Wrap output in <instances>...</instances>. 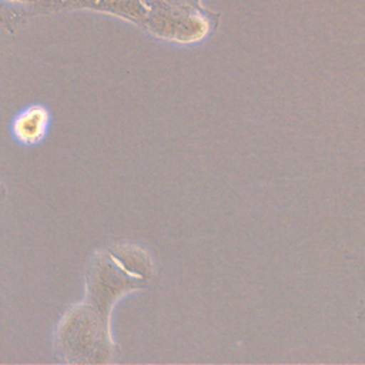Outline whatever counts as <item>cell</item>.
<instances>
[{
	"mask_svg": "<svg viewBox=\"0 0 365 365\" xmlns=\"http://www.w3.org/2000/svg\"><path fill=\"white\" fill-rule=\"evenodd\" d=\"M50 111L43 104H31L16 114L10 131L13 138L26 147L41 143L50 127Z\"/></svg>",
	"mask_w": 365,
	"mask_h": 365,
	"instance_id": "1",
	"label": "cell"
}]
</instances>
